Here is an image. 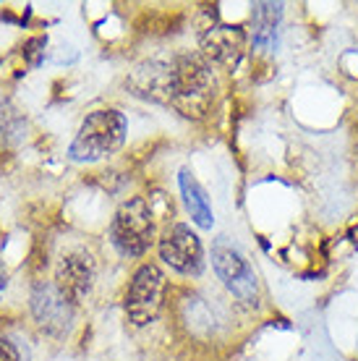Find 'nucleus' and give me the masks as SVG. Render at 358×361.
Here are the masks:
<instances>
[{
	"instance_id": "3",
	"label": "nucleus",
	"mask_w": 358,
	"mask_h": 361,
	"mask_svg": "<svg viewBox=\"0 0 358 361\" xmlns=\"http://www.w3.org/2000/svg\"><path fill=\"white\" fill-rule=\"evenodd\" d=\"M110 241L123 257H142L154 241L152 207L144 197H134L118 207L110 223Z\"/></svg>"
},
{
	"instance_id": "4",
	"label": "nucleus",
	"mask_w": 358,
	"mask_h": 361,
	"mask_svg": "<svg viewBox=\"0 0 358 361\" xmlns=\"http://www.w3.org/2000/svg\"><path fill=\"white\" fill-rule=\"evenodd\" d=\"M212 267H215L217 278L223 280L225 288L241 304L246 307L259 304V283H257L254 267L228 238H217V244L212 246Z\"/></svg>"
},
{
	"instance_id": "11",
	"label": "nucleus",
	"mask_w": 358,
	"mask_h": 361,
	"mask_svg": "<svg viewBox=\"0 0 358 361\" xmlns=\"http://www.w3.org/2000/svg\"><path fill=\"white\" fill-rule=\"evenodd\" d=\"M178 183H180V194H183V202H186L191 220H194L199 228H204V231L212 228L215 217H212V204H209V197H206L204 186H202V183L194 178V173L186 171V168L180 171Z\"/></svg>"
},
{
	"instance_id": "13",
	"label": "nucleus",
	"mask_w": 358,
	"mask_h": 361,
	"mask_svg": "<svg viewBox=\"0 0 358 361\" xmlns=\"http://www.w3.org/2000/svg\"><path fill=\"white\" fill-rule=\"evenodd\" d=\"M6 286H8V272H6V264L0 262V296H3Z\"/></svg>"
},
{
	"instance_id": "6",
	"label": "nucleus",
	"mask_w": 358,
	"mask_h": 361,
	"mask_svg": "<svg viewBox=\"0 0 358 361\" xmlns=\"http://www.w3.org/2000/svg\"><path fill=\"white\" fill-rule=\"evenodd\" d=\"M160 257H162V262L171 264L173 270L183 272V275H199L202 267H204V249H202V241H199V235L188 226H183V223H175V226L160 238Z\"/></svg>"
},
{
	"instance_id": "1",
	"label": "nucleus",
	"mask_w": 358,
	"mask_h": 361,
	"mask_svg": "<svg viewBox=\"0 0 358 361\" xmlns=\"http://www.w3.org/2000/svg\"><path fill=\"white\" fill-rule=\"evenodd\" d=\"M139 94L168 102L186 118H202L215 97V79L204 55L178 53L171 61H149L131 76Z\"/></svg>"
},
{
	"instance_id": "7",
	"label": "nucleus",
	"mask_w": 358,
	"mask_h": 361,
	"mask_svg": "<svg viewBox=\"0 0 358 361\" xmlns=\"http://www.w3.org/2000/svg\"><path fill=\"white\" fill-rule=\"evenodd\" d=\"M94 275H97V264L92 259V254L84 249H71L58 259L55 286L71 304H79L84 296H90Z\"/></svg>"
},
{
	"instance_id": "10",
	"label": "nucleus",
	"mask_w": 358,
	"mask_h": 361,
	"mask_svg": "<svg viewBox=\"0 0 358 361\" xmlns=\"http://www.w3.org/2000/svg\"><path fill=\"white\" fill-rule=\"evenodd\" d=\"M254 35L251 42L261 53H275L280 39V21H283V6L280 3H257L254 6Z\"/></svg>"
},
{
	"instance_id": "9",
	"label": "nucleus",
	"mask_w": 358,
	"mask_h": 361,
	"mask_svg": "<svg viewBox=\"0 0 358 361\" xmlns=\"http://www.w3.org/2000/svg\"><path fill=\"white\" fill-rule=\"evenodd\" d=\"M32 312L45 330L61 333L63 327H68V322H71L73 304L58 290L55 283H39L32 293Z\"/></svg>"
},
{
	"instance_id": "12",
	"label": "nucleus",
	"mask_w": 358,
	"mask_h": 361,
	"mask_svg": "<svg viewBox=\"0 0 358 361\" xmlns=\"http://www.w3.org/2000/svg\"><path fill=\"white\" fill-rule=\"evenodd\" d=\"M0 361H21L18 359V348L11 343L8 338H0Z\"/></svg>"
},
{
	"instance_id": "2",
	"label": "nucleus",
	"mask_w": 358,
	"mask_h": 361,
	"mask_svg": "<svg viewBox=\"0 0 358 361\" xmlns=\"http://www.w3.org/2000/svg\"><path fill=\"white\" fill-rule=\"evenodd\" d=\"M125 118L118 110H94L81 121L73 136L68 154L76 163H97L102 157L118 152L125 139Z\"/></svg>"
},
{
	"instance_id": "8",
	"label": "nucleus",
	"mask_w": 358,
	"mask_h": 361,
	"mask_svg": "<svg viewBox=\"0 0 358 361\" xmlns=\"http://www.w3.org/2000/svg\"><path fill=\"white\" fill-rule=\"evenodd\" d=\"M199 39H202L204 58L223 66L238 63L243 47H246V32L241 27H233V24H223V21H212L209 27L202 29Z\"/></svg>"
},
{
	"instance_id": "5",
	"label": "nucleus",
	"mask_w": 358,
	"mask_h": 361,
	"mask_svg": "<svg viewBox=\"0 0 358 361\" xmlns=\"http://www.w3.org/2000/svg\"><path fill=\"white\" fill-rule=\"evenodd\" d=\"M165 275L157 264H142L125 290V314L134 325H149L162 304Z\"/></svg>"
}]
</instances>
